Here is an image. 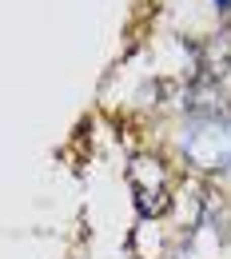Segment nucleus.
I'll return each mask as SVG.
<instances>
[{
  "mask_svg": "<svg viewBox=\"0 0 231 259\" xmlns=\"http://www.w3.org/2000/svg\"><path fill=\"white\" fill-rule=\"evenodd\" d=\"M179 152L199 171H231V112L188 116L179 132Z\"/></svg>",
  "mask_w": 231,
  "mask_h": 259,
  "instance_id": "1",
  "label": "nucleus"
},
{
  "mask_svg": "<svg viewBox=\"0 0 231 259\" xmlns=\"http://www.w3.org/2000/svg\"><path fill=\"white\" fill-rule=\"evenodd\" d=\"M128 184H132V195H135V211L144 220L152 215H164L171 207V195H167V171L160 160L152 156H135L128 163Z\"/></svg>",
  "mask_w": 231,
  "mask_h": 259,
  "instance_id": "2",
  "label": "nucleus"
},
{
  "mask_svg": "<svg viewBox=\"0 0 231 259\" xmlns=\"http://www.w3.org/2000/svg\"><path fill=\"white\" fill-rule=\"evenodd\" d=\"M215 4V12H231V0H211Z\"/></svg>",
  "mask_w": 231,
  "mask_h": 259,
  "instance_id": "3",
  "label": "nucleus"
}]
</instances>
